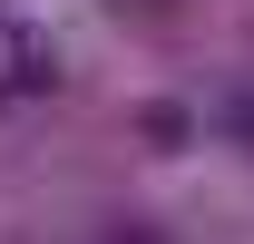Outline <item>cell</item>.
<instances>
[{"label": "cell", "mask_w": 254, "mask_h": 244, "mask_svg": "<svg viewBox=\"0 0 254 244\" xmlns=\"http://www.w3.org/2000/svg\"><path fill=\"white\" fill-rule=\"evenodd\" d=\"M49 78H59L49 39H30L20 20H0V88H10V98H30V88H49Z\"/></svg>", "instance_id": "obj_1"}]
</instances>
